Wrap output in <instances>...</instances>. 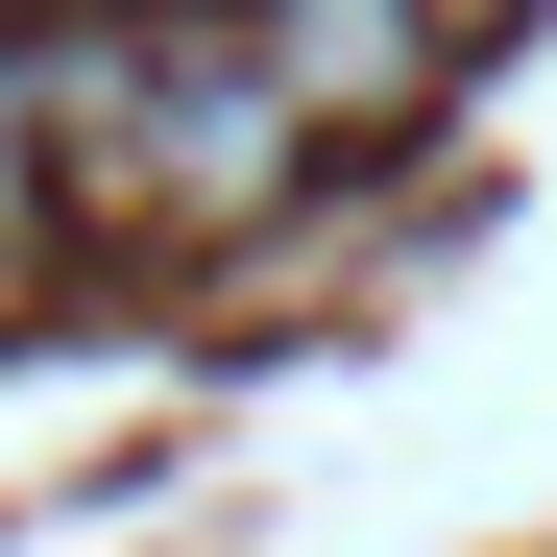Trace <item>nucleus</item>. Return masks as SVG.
<instances>
[{
	"label": "nucleus",
	"instance_id": "1",
	"mask_svg": "<svg viewBox=\"0 0 557 557\" xmlns=\"http://www.w3.org/2000/svg\"><path fill=\"white\" fill-rule=\"evenodd\" d=\"M49 170L122 243H267L292 170H315V122L267 73V25H73L49 49Z\"/></svg>",
	"mask_w": 557,
	"mask_h": 557
},
{
	"label": "nucleus",
	"instance_id": "3",
	"mask_svg": "<svg viewBox=\"0 0 557 557\" xmlns=\"http://www.w3.org/2000/svg\"><path fill=\"white\" fill-rule=\"evenodd\" d=\"M49 195H73V170H49V49H25V25H0V243H25Z\"/></svg>",
	"mask_w": 557,
	"mask_h": 557
},
{
	"label": "nucleus",
	"instance_id": "2",
	"mask_svg": "<svg viewBox=\"0 0 557 557\" xmlns=\"http://www.w3.org/2000/svg\"><path fill=\"white\" fill-rule=\"evenodd\" d=\"M243 25H267V73H292V122H315V146H388L436 73H460L436 0H243Z\"/></svg>",
	"mask_w": 557,
	"mask_h": 557
},
{
	"label": "nucleus",
	"instance_id": "4",
	"mask_svg": "<svg viewBox=\"0 0 557 557\" xmlns=\"http://www.w3.org/2000/svg\"><path fill=\"white\" fill-rule=\"evenodd\" d=\"M436 25H460V49H485V25H509V0H436Z\"/></svg>",
	"mask_w": 557,
	"mask_h": 557
}]
</instances>
